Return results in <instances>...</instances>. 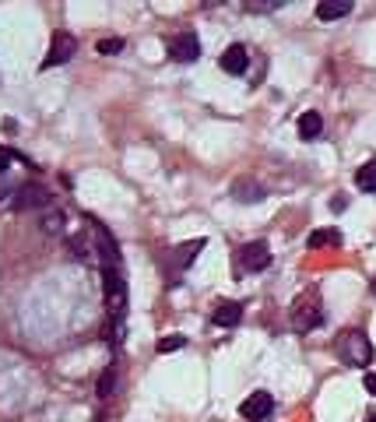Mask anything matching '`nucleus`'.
I'll return each mask as SVG.
<instances>
[{"label":"nucleus","instance_id":"6e6552de","mask_svg":"<svg viewBox=\"0 0 376 422\" xmlns=\"http://www.w3.org/2000/svg\"><path fill=\"white\" fill-rule=\"evenodd\" d=\"M208 243H204V239H190V243H183V247H176L173 254H169V267L176 271V275H179V271H186V267H190L194 264V257L204 250Z\"/></svg>","mask_w":376,"mask_h":422},{"label":"nucleus","instance_id":"4468645a","mask_svg":"<svg viewBox=\"0 0 376 422\" xmlns=\"http://www.w3.org/2000/svg\"><path fill=\"white\" fill-rule=\"evenodd\" d=\"M349 11H352L349 0H320V4H317V18L320 21H338V18H344Z\"/></svg>","mask_w":376,"mask_h":422},{"label":"nucleus","instance_id":"6ab92c4d","mask_svg":"<svg viewBox=\"0 0 376 422\" xmlns=\"http://www.w3.org/2000/svg\"><path fill=\"white\" fill-rule=\"evenodd\" d=\"M183 345H186L183 335H166V338H159V345H155V348H159L162 355H169V352H179Z\"/></svg>","mask_w":376,"mask_h":422},{"label":"nucleus","instance_id":"f03ea898","mask_svg":"<svg viewBox=\"0 0 376 422\" xmlns=\"http://www.w3.org/2000/svg\"><path fill=\"white\" fill-rule=\"evenodd\" d=\"M49 204H53V194L39 184H25L11 197V211H36V208H49Z\"/></svg>","mask_w":376,"mask_h":422},{"label":"nucleus","instance_id":"5701e85b","mask_svg":"<svg viewBox=\"0 0 376 422\" xmlns=\"http://www.w3.org/2000/svg\"><path fill=\"white\" fill-rule=\"evenodd\" d=\"M11 166V152H4V148H0V173H4Z\"/></svg>","mask_w":376,"mask_h":422},{"label":"nucleus","instance_id":"20e7f679","mask_svg":"<svg viewBox=\"0 0 376 422\" xmlns=\"http://www.w3.org/2000/svg\"><path fill=\"white\" fill-rule=\"evenodd\" d=\"M271 412H274V398L267 390H254V395L239 405V415L250 422H264V419H271Z\"/></svg>","mask_w":376,"mask_h":422},{"label":"nucleus","instance_id":"7ed1b4c3","mask_svg":"<svg viewBox=\"0 0 376 422\" xmlns=\"http://www.w3.org/2000/svg\"><path fill=\"white\" fill-rule=\"evenodd\" d=\"M169 56L176 60V64H194V60L201 56V39L197 32H179L169 39Z\"/></svg>","mask_w":376,"mask_h":422},{"label":"nucleus","instance_id":"39448f33","mask_svg":"<svg viewBox=\"0 0 376 422\" xmlns=\"http://www.w3.org/2000/svg\"><path fill=\"white\" fill-rule=\"evenodd\" d=\"M267 264H271V247L264 239H254V243H246L239 250V267L243 271H264Z\"/></svg>","mask_w":376,"mask_h":422},{"label":"nucleus","instance_id":"9b49d317","mask_svg":"<svg viewBox=\"0 0 376 422\" xmlns=\"http://www.w3.org/2000/svg\"><path fill=\"white\" fill-rule=\"evenodd\" d=\"M232 197L239 204H261L264 201V187L257 184V179H236V184H232Z\"/></svg>","mask_w":376,"mask_h":422},{"label":"nucleus","instance_id":"412c9836","mask_svg":"<svg viewBox=\"0 0 376 422\" xmlns=\"http://www.w3.org/2000/svg\"><path fill=\"white\" fill-rule=\"evenodd\" d=\"M362 387H366V395H376V373H366L362 377Z\"/></svg>","mask_w":376,"mask_h":422},{"label":"nucleus","instance_id":"b1692460","mask_svg":"<svg viewBox=\"0 0 376 422\" xmlns=\"http://www.w3.org/2000/svg\"><path fill=\"white\" fill-rule=\"evenodd\" d=\"M344 208H349V201H344V197H334L331 201V211H344Z\"/></svg>","mask_w":376,"mask_h":422},{"label":"nucleus","instance_id":"423d86ee","mask_svg":"<svg viewBox=\"0 0 376 422\" xmlns=\"http://www.w3.org/2000/svg\"><path fill=\"white\" fill-rule=\"evenodd\" d=\"M91 229H96V247H99V260H102V267H120V247H116L113 232H109L102 222H96Z\"/></svg>","mask_w":376,"mask_h":422},{"label":"nucleus","instance_id":"aec40b11","mask_svg":"<svg viewBox=\"0 0 376 422\" xmlns=\"http://www.w3.org/2000/svg\"><path fill=\"white\" fill-rule=\"evenodd\" d=\"M102 56H116L120 49H123V39L120 36H113V39H99V46H96Z\"/></svg>","mask_w":376,"mask_h":422},{"label":"nucleus","instance_id":"4be33fe9","mask_svg":"<svg viewBox=\"0 0 376 422\" xmlns=\"http://www.w3.org/2000/svg\"><path fill=\"white\" fill-rule=\"evenodd\" d=\"M278 8H281V4H246V11H254V14H257V11H278Z\"/></svg>","mask_w":376,"mask_h":422},{"label":"nucleus","instance_id":"0eeeda50","mask_svg":"<svg viewBox=\"0 0 376 422\" xmlns=\"http://www.w3.org/2000/svg\"><path fill=\"white\" fill-rule=\"evenodd\" d=\"M74 49H78V43H74V36H71V32H56V36H53V43H49V56L43 60V67L67 64V60L74 56Z\"/></svg>","mask_w":376,"mask_h":422},{"label":"nucleus","instance_id":"2eb2a0df","mask_svg":"<svg viewBox=\"0 0 376 422\" xmlns=\"http://www.w3.org/2000/svg\"><path fill=\"white\" fill-rule=\"evenodd\" d=\"M309 250H324V247H341V229H317L309 232Z\"/></svg>","mask_w":376,"mask_h":422},{"label":"nucleus","instance_id":"f3484780","mask_svg":"<svg viewBox=\"0 0 376 422\" xmlns=\"http://www.w3.org/2000/svg\"><path fill=\"white\" fill-rule=\"evenodd\" d=\"M67 229V219H64V211H49V215L43 219V232L46 236H60Z\"/></svg>","mask_w":376,"mask_h":422},{"label":"nucleus","instance_id":"1a4fd4ad","mask_svg":"<svg viewBox=\"0 0 376 422\" xmlns=\"http://www.w3.org/2000/svg\"><path fill=\"white\" fill-rule=\"evenodd\" d=\"M211 320H214L218 327H236V324L243 320V303H236V299H218Z\"/></svg>","mask_w":376,"mask_h":422},{"label":"nucleus","instance_id":"393cba45","mask_svg":"<svg viewBox=\"0 0 376 422\" xmlns=\"http://www.w3.org/2000/svg\"><path fill=\"white\" fill-rule=\"evenodd\" d=\"M373 296H376V282H373Z\"/></svg>","mask_w":376,"mask_h":422},{"label":"nucleus","instance_id":"f8f14e48","mask_svg":"<svg viewBox=\"0 0 376 422\" xmlns=\"http://www.w3.org/2000/svg\"><path fill=\"white\" fill-rule=\"evenodd\" d=\"M320 320H324V313H320V307H317V303H313V307H309V303H299V307H296V320H292V324H296V331H313Z\"/></svg>","mask_w":376,"mask_h":422},{"label":"nucleus","instance_id":"f257e3e1","mask_svg":"<svg viewBox=\"0 0 376 422\" xmlns=\"http://www.w3.org/2000/svg\"><path fill=\"white\" fill-rule=\"evenodd\" d=\"M341 355L349 359L352 366L369 370V363H373V345H369V338L362 335V331H349V335L341 338Z\"/></svg>","mask_w":376,"mask_h":422},{"label":"nucleus","instance_id":"9d476101","mask_svg":"<svg viewBox=\"0 0 376 422\" xmlns=\"http://www.w3.org/2000/svg\"><path fill=\"white\" fill-rule=\"evenodd\" d=\"M246 67H250V53H246V46L232 43V46L222 53V71H229V74H246Z\"/></svg>","mask_w":376,"mask_h":422},{"label":"nucleus","instance_id":"a878e982","mask_svg":"<svg viewBox=\"0 0 376 422\" xmlns=\"http://www.w3.org/2000/svg\"><path fill=\"white\" fill-rule=\"evenodd\" d=\"M369 422H376V415H373V419H369Z\"/></svg>","mask_w":376,"mask_h":422},{"label":"nucleus","instance_id":"dca6fc26","mask_svg":"<svg viewBox=\"0 0 376 422\" xmlns=\"http://www.w3.org/2000/svg\"><path fill=\"white\" fill-rule=\"evenodd\" d=\"M355 187L359 190H376V162H366V166H359V173H355Z\"/></svg>","mask_w":376,"mask_h":422},{"label":"nucleus","instance_id":"a211bd4d","mask_svg":"<svg viewBox=\"0 0 376 422\" xmlns=\"http://www.w3.org/2000/svg\"><path fill=\"white\" fill-rule=\"evenodd\" d=\"M96 390H99V398H109V395H113V390H116V366H106V370H102Z\"/></svg>","mask_w":376,"mask_h":422},{"label":"nucleus","instance_id":"ddd939ff","mask_svg":"<svg viewBox=\"0 0 376 422\" xmlns=\"http://www.w3.org/2000/svg\"><path fill=\"white\" fill-rule=\"evenodd\" d=\"M320 131H324V116L317 109H306L299 116V137L302 141H313V137H320Z\"/></svg>","mask_w":376,"mask_h":422}]
</instances>
